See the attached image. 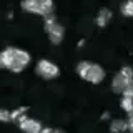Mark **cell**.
<instances>
[{"instance_id":"9c48e42d","label":"cell","mask_w":133,"mask_h":133,"mask_svg":"<svg viewBox=\"0 0 133 133\" xmlns=\"http://www.w3.org/2000/svg\"><path fill=\"white\" fill-rule=\"evenodd\" d=\"M128 130V123L123 118H115L110 123V131L111 133H125Z\"/></svg>"},{"instance_id":"8992f818","label":"cell","mask_w":133,"mask_h":133,"mask_svg":"<svg viewBox=\"0 0 133 133\" xmlns=\"http://www.w3.org/2000/svg\"><path fill=\"white\" fill-rule=\"evenodd\" d=\"M35 72L38 77L45 78V80H53L60 75V68H58L57 63L47 60V58H42V60L37 62V66H35Z\"/></svg>"},{"instance_id":"e0dca14e","label":"cell","mask_w":133,"mask_h":133,"mask_svg":"<svg viewBox=\"0 0 133 133\" xmlns=\"http://www.w3.org/2000/svg\"><path fill=\"white\" fill-rule=\"evenodd\" d=\"M52 133H65L63 130H52Z\"/></svg>"},{"instance_id":"2e32d148","label":"cell","mask_w":133,"mask_h":133,"mask_svg":"<svg viewBox=\"0 0 133 133\" xmlns=\"http://www.w3.org/2000/svg\"><path fill=\"white\" fill-rule=\"evenodd\" d=\"M108 116H110V115H108V113H103V115H102V120H107Z\"/></svg>"},{"instance_id":"9a60e30c","label":"cell","mask_w":133,"mask_h":133,"mask_svg":"<svg viewBox=\"0 0 133 133\" xmlns=\"http://www.w3.org/2000/svg\"><path fill=\"white\" fill-rule=\"evenodd\" d=\"M40 133H52V128H48V127H43Z\"/></svg>"},{"instance_id":"5b68a950","label":"cell","mask_w":133,"mask_h":133,"mask_svg":"<svg viewBox=\"0 0 133 133\" xmlns=\"http://www.w3.org/2000/svg\"><path fill=\"white\" fill-rule=\"evenodd\" d=\"M43 28H45V32H47L52 45H60L62 43L65 30H63V27L57 22L55 14H50V15H47L43 18Z\"/></svg>"},{"instance_id":"277c9868","label":"cell","mask_w":133,"mask_h":133,"mask_svg":"<svg viewBox=\"0 0 133 133\" xmlns=\"http://www.w3.org/2000/svg\"><path fill=\"white\" fill-rule=\"evenodd\" d=\"M20 7L28 14L40 15L43 18L47 15L53 14V0H22Z\"/></svg>"},{"instance_id":"6da1fadb","label":"cell","mask_w":133,"mask_h":133,"mask_svg":"<svg viewBox=\"0 0 133 133\" xmlns=\"http://www.w3.org/2000/svg\"><path fill=\"white\" fill-rule=\"evenodd\" d=\"M32 57L27 50L18 47H7L0 52V70H10L14 73H20L30 63Z\"/></svg>"},{"instance_id":"7a4b0ae2","label":"cell","mask_w":133,"mask_h":133,"mask_svg":"<svg viewBox=\"0 0 133 133\" xmlns=\"http://www.w3.org/2000/svg\"><path fill=\"white\" fill-rule=\"evenodd\" d=\"M77 73L80 75L85 82L88 83H93V85H98L105 80V70L100 63H93V62H88V60H83V62H78L77 63Z\"/></svg>"},{"instance_id":"5bb4252c","label":"cell","mask_w":133,"mask_h":133,"mask_svg":"<svg viewBox=\"0 0 133 133\" xmlns=\"http://www.w3.org/2000/svg\"><path fill=\"white\" fill-rule=\"evenodd\" d=\"M127 123H128V130H130V133H133V113H131V115H128Z\"/></svg>"},{"instance_id":"3957f363","label":"cell","mask_w":133,"mask_h":133,"mask_svg":"<svg viewBox=\"0 0 133 133\" xmlns=\"http://www.w3.org/2000/svg\"><path fill=\"white\" fill-rule=\"evenodd\" d=\"M131 88H133V68L128 65L122 66L111 80V90H113V93L123 95L127 90Z\"/></svg>"},{"instance_id":"8fae6325","label":"cell","mask_w":133,"mask_h":133,"mask_svg":"<svg viewBox=\"0 0 133 133\" xmlns=\"http://www.w3.org/2000/svg\"><path fill=\"white\" fill-rule=\"evenodd\" d=\"M122 108L127 111L128 115H131V113H133V98L123 97V98H122Z\"/></svg>"},{"instance_id":"7c38bea8","label":"cell","mask_w":133,"mask_h":133,"mask_svg":"<svg viewBox=\"0 0 133 133\" xmlns=\"http://www.w3.org/2000/svg\"><path fill=\"white\" fill-rule=\"evenodd\" d=\"M25 113H27V107H20V108H17V110H14V111H12V115H10L12 122H18Z\"/></svg>"},{"instance_id":"52a82bcc","label":"cell","mask_w":133,"mask_h":133,"mask_svg":"<svg viewBox=\"0 0 133 133\" xmlns=\"http://www.w3.org/2000/svg\"><path fill=\"white\" fill-rule=\"evenodd\" d=\"M17 123H18V128H20V130H22L23 133H40V131H42V128H43L38 120H35V118H28L27 115H23Z\"/></svg>"},{"instance_id":"ba28073f","label":"cell","mask_w":133,"mask_h":133,"mask_svg":"<svg viewBox=\"0 0 133 133\" xmlns=\"http://www.w3.org/2000/svg\"><path fill=\"white\" fill-rule=\"evenodd\" d=\"M111 17H113V14H111V10L110 8H102V10L98 12V15H97V25L100 28H105L108 23H110V20H111Z\"/></svg>"},{"instance_id":"4fadbf2b","label":"cell","mask_w":133,"mask_h":133,"mask_svg":"<svg viewBox=\"0 0 133 133\" xmlns=\"http://www.w3.org/2000/svg\"><path fill=\"white\" fill-rule=\"evenodd\" d=\"M10 115H12V111H8V110H5V108H0V122H2V123L12 122Z\"/></svg>"},{"instance_id":"30bf717a","label":"cell","mask_w":133,"mask_h":133,"mask_svg":"<svg viewBox=\"0 0 133 133\" xmlns=\"http://www.w3.org/2000/svg\"><path fill=\"white\" fill-rule=\"evenodd\" d=\"M120 12L123 17H133V0H125L120 5Z\"/></svg>"}]
</instances>
